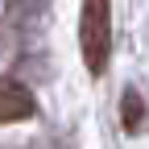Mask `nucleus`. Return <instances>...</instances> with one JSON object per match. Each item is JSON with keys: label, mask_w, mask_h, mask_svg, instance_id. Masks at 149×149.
Returning <instances> with one entry per match:
<instances>
[{"label": "nucleus", "mask_w": 149, "mask_h": 149, "mask_svg": "<svg viewBox=\"0 0 149 149\" xmlns=\"http://www.w3.org/2000/svg\"><path fill=\"white\" fill-rule=\"evenodd\" d=\"M79 46L91 74H104L112 58V0H83L79 17Z\"/></svg>", "instance_id": "f257e3e1"}, {"label": "nucleus", "mask_w": 149, "mask_h": 149, "mask_svg": "<svg viewBox=\"0 0 149 149\" xmlns=\"http://www.w3.org/2000/svg\"><path fill=\"white\" fill-rule=\"evenodd\" d=\"M37 112L29 87H21L17 79H4L0 83V124H17V120H29Z\"/></svg>", "instance_id": "f03ea898"}, {"label": "nucleus", "mask_w": 149, "mask_h": 149, "mask_svg": "<svg viewBox=\"0 0 149 149\" xmlns=\"http://www.w3.org/2000/svg\"><path fill=\"white\" fill-rule=\"evenodd\" d=\"M120 124H124V133H141V124H145V100L133 87H128L124 100H120Z\"/></svg>", "instance_id": "7ed1b4c3"}]
</instances>
